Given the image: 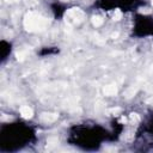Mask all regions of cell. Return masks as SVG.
Listing matches in <instances>:
<instances>
[{
    "mask_svg": "<svg viewBox=\"0 0 153 153\" xmlns=\"http://www.w3.org/2000/svg\"><path fill=\"white\" fill-rule=\"evenodd\" d=\"M47 24V21L44 18L37 16L35 13H29L25 16L24 19V26L28 31H35V30H43Z\"/></svg>",
    "mask_w": 153,
    "mask_h": 153,
    "instance_id": "obj_1",
    "label": "cell"
},
{
    "mask_svg": "<svg viewBox=\"0 0 153 153\" xmlns=\"http://www.w3.org/2000/svg\"><path fill=\"white\" fill-rule=\"evenodd\" d=\"M83 18H84V13L80 10L72 9L66 14V22H68V24H71V23H79V22L83 21Z\"/></svg>",
    "mask_w": 153,
    "mask_h": 153,
    "instance_id": "obj_2",
    "label": "cell"
},
{
    "mask_svg": "<svg viewBox=\"0 0 153 153\" xmlns=\"http://www.w3.org/2000/svg\"><path fill=\"white\" fill-rule=\"evenodd\" d=\"M57 119V114H51V112H43L41 115V120L43 122H54Z\"/></svg>",
    "mask_w": 153,
    "mask_h": 153,
    "instance_id": "obj_3",
    "label": "cell"
},
{
    "mask_svg": "<svg viewBox=\"0 0 153 153\" xmlns=\"http://www.w3.org/2000/svg\"><path fill=\"white\" fill-rule=\"evenodd\" d=\"M103 92H104L105 96H115V94L117 93V87H116V85H114V84L107 85L103 89Z\"/></svg>",
    "mask_w": 153,
    "mask_h": 153,
    "instance_id": "obj_4",
    "label": "cell"
},
{
    "mask_svg": "<svg viewBox=\"0 0 153 153\" xmlns=\"http://www.w3.org/2000/svg\"><path fill=\"white\" fill-rule=\"evenodd\" d=\"M21 115L24 119H31L34 115V110L30 107H22L21 108Z\"/></svg>",
    "mask_w": 153,
    "mask_h": 153,
    "instance_id": "obj_5",
    "label": "cell"
},
{
    "mask_svg": "<svg viewBox=\"0 0 153 153\" xmlns=\"http://www.w3.org/2000/svg\"><path fill=\"white\" fill-rule=\"evenodd\" d=\"M91 22L96 28H98V26H101L103 24V18L101 16H93L92 19H91Z\"/></svg>",
    "mask_w": 153,
    "mask_h": 153,
    "instance_id": "obj_6",
    "label": "cell"
},
{
    "mask_svg": "<svg viewBox=\"0 0 153 153\" xmlns=\"http://www.w3.org/2000/svg\"><path fill=\"white\" fill-rule=\"evenodd\" d=\"M57 144H59V139L55 138V137L49 138V139L47 140V146H48V148H53V147L57 146Z\"/></svg>",
    "mask_w": 153,
    "mask_h": 153,
    "instance_id": "obj_7",
    "label": "cell"
},
{
    "mask_svg": "<svg viewBox=\"0 0 153 153\" xmlns=\"http://www.w3.org/2000/svg\"><path fill=\"white\" fill-rule=\"evenodd\" d=\"M137 91H138V89H137V87H135V89H134V87H129L128 90H126V92H124V96H126L127 98H132L133 96L137 93Z\"/></svg>",
    "mask_w": 153,
    "mask_h": 153,
    "instance_id": "obj_8",
    "label": "cell"
},
{
    "mask_svg": "<svg viewBox=\"0 0 153 153\" xmlns=\"http://www.w3.org/2000/svg\"><path fill=\"white\" fill-rule=\"evenodd\" d=\"M122 18V12L120 10H116L114 12V21H120Z\"/></svg>",
    "mask_w": 153,
    "mask_h": 153,
    "instance_id": "obj_9",
    "label": "cell"
},
{
    "mask_svg": "<svg viewBox=\"0 0 153 153\" xmlns=\"http://www.w3.org/2000/svg\"><path fill=\"white\" fill-rule=\"evenodd\" d=\"M129 119H130L133 122H139V121H140V116H139L138 114H130Z\"/></svg>",
    "mask_w": 153,
    "mask_h": 153,
    "instance_id": "obj_10",
    "label": "cell"
},
{
    "mask_svg": "<svg viewBox=\"0 0 153 153\" xmlns=\"http://www.w3.org/2000/svg\"><path fill=\"white\" fill-rule=\"evenodd\" d=\"M25 55H26V53H24V51L17 53V60H18V61H23V60L25 59Z\"/></svg>",
    "mask_w": 153,
    "mask_h": 153,
    "instance_id": "obj_11",
    "label": "cell"
},
{
    "mask_svg": "<svg viewBox=\"0 0 153 153\" xmlns=\"http://www.w3.org/2000/svg\"><path fill=\"white\" fill-rule=\"evenodd\" d=\"M120 111H121L120 108H111V109H109V112H110V114H117V112H120Z\"/></svg>",
    "mask_w": 153,
    "mask_h": 153,
    "instance_id": "obj_12",
    "label": "cell"
},
{
    "mask_svg": "<svg viewBox=\"0 0 153 153\" xmlns=\"http://www.w3.org/2000/svg\"><path fill=\"white\" fill-rule=\"evenodd\" d=\"M116 37H119V32H114V34H111V38H116Z\"/></svg>",
    "mask_w": 153,
    "mask_h": 153,
    "instance_id": "obj_13",
    "label": "cell"
},
{
    "mask_svg": "<svg viewBox=\"0 0 153 153\" xmlns=\"http://www.w3.org/2000/svg\"><path fill=\"white\" fill-rule=\"evenodd\" d=\"M141 12H142V13H149V10H148V9H142Z\"/></svg>",
    "mask_w": 153,
    "mask_h": 153,
    "instance_id": "obj_14",
    "label": "cell"
},
{
    "mask_svg": "<svg viewBox=\"0 0 153 153\" xmlns=\"http://www.w3.org/2000/svg\"><path fill=\"white\" fill-rule=\"evenodd\" d=\"M18 0H6V3H16Z\"/></svg>",
    "mask_w": 153,
    "mask_h": 153,
    "instance_id": "obj_15",
    "label": "cell"
},
{
    "mask_svg": "<svg viewBox=\"0 0 153 153\" xmlns=\"http://www.w3.org/2000/svg\"><path fill=\"white\" fill-rule=\"evenodd\" d=\"M152 6H153V0H152Z\"/></svg>",
    "mask_w": 153,
    "mask_h": 153,
    "instance_id": "obj_16",
    "label": "cell"
}]
</instances>
